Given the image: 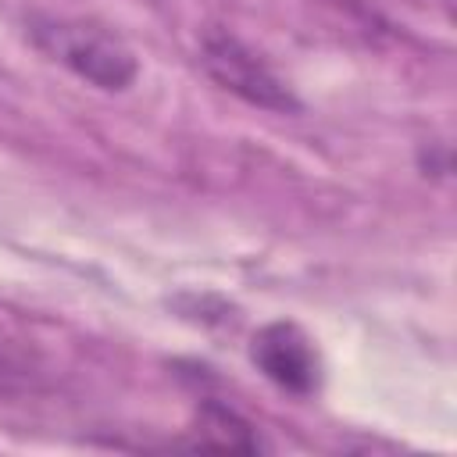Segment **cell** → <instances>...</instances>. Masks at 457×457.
I'll use <instances>...</instances> for the list:
<instances>
[{
  "mask_svg": "<svg viewBox=\"0 0 457 457\" xmlns=\"http://www.w3.org/2000/svg\"><path fill=\"white\" fill-rule=\"evenodd\" d=\"M29 39L43 57L68 68L75 79L89 82L93 89L125 93L139 79V57L107 25L82 21V18L32 14L29 18Z\"/></svg>",
  "mask_w": 457,
  "mask_h": 457,
  "instance_id": "1",
  "label": "cell"
},
{
  "mask_svg": "<svg viewBox=\"0 0 457 457\" xmlns=\"http://www.w3.org/2000/svg\"><path fill=\"white\" fill-rule=\"evenodd\" d=\"M200 68L207 79L232 93L236 100L271 111V114H300L303 100L286 86V79L250 46L243 43L232 29L207 25L200 32Z\"/></svg>",
  "mask_w": 457,
  "mask_h": 457,
  "instance_id": "2",
  "label": "cell"
},
{
  "mask_svg": "<svg viewBox=\"0 0 457 457\" xmlns=\"http://www.w3.org/2000/svg\"><path fill=\"white\" fill-rule=\"evenodd\" d=\"M253 368L289 396H314L321 389V357L314 339L286 318L261 325L250 339Z\"/></svg>",
  "mask_w": 457,
  "mask_h": 457,
  "instance_id": "3",
  "label": "cell"
},
{
  "mask_svg": "<svg viewBox=\"0 0 457 457\" xmlns=\"http://www.w3.org/2000/svg\"><path fill=\"white\" fill-rule=\"evenodd\" d=\"M189 446L200 450H228V453H261L264 439L261 432L228 403L207 396L196 407L193 428H189Z\"/></svg>",
  "mask_w": 457,
  "mask_h": 457,
  "instance_id": "4",
  "label": "cell"
},
{
  "mask_svg": "<svg viewBox=\"0 0 457 457\" xmlns=\"http://www.w3.org/2000/svg\"><path fill=\"white\" fill-rule=\"evenodd\" d=\"M43 386H46L43 361L18 339L0 336V396L4 400L36 396V393H43Z\"/></svg>",
  "mask_w": 457,
  "mask_h": 457,
  "instance_id": "5",
  "label": "cell"
},
{
  "mask_svg": "<svg viewBox=\"0 0 457 457\" xmlns=\"http://www.w3.org/2000/svg\"><path fill=\"white\" fill-rule=\"evenodd\" d=\"M314 4H325V7H332V11H339V14H350V18H357V21H378V0H314Z\"/></svg>",
  "mask_w": 457,
  "mask_h": 457,
  "instance_id": "6",
  "label": "cell"
}]
</instances>
